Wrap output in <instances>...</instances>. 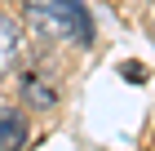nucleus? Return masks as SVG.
Wrapping results in <instances>:
<instances>
[{
	"mask_svg": "<svg viewBox=\"0 0 155 151\" xmlns=\"http://www.w3.org/2000/svg\"><path fill=\"white\" fill-rule=\"evenodd\" d=\"M27 22L49 40H75V45L93 40V18L80 0H27Z\"/></svg>",
	"mask_w": 155,
	"mask_h": 151,
	"instance_id": "obj_1",
	"label": "nucleus"
},
{
	"mask_svg": "<svg viewBox=\"0 0 155 151\" xmlns=\"http://www.w3.org/2000/svg\"><path fill=\"white\" fill-rule=\"evenodd\" d=\"M18 49H22V27L13 22L9 13H0V80L13 71V62H18Z\"/></svg>",
	"mask_w": 155,
	"mask_h": 151,
	"instance_id": "obj_2",
	"label": "nucleus"
},
{
	"mask_svg": "<svg viewBox=\"0 0 155 151\" xmlns=\"http://www.w3.org/2000/svg\"><path fill=\"white\" fill-rule=\"evenodd\" d=\"M27 142V116L18 107H0V151H22Z\"/></svg>",
	"mask_w": 155,
	"mask_h": 151,
	"instance_id": "obj_3",
	"label": "nucleus"
},
{
	"mask_svg": "<svg viewBox=\"0 0 155 151\" xmlns=\"http://www.w3.org/2000/svg\"><path fill=\"white\" fill-rule=\"evenodd\" d=\"M22 98H27L31 107H40V111H49V107L58 102V89H53V80H49L45 71H31L27 84H22Z\"/></svg>",
	"mask_w": 155,
	"mask_h": 151,
	"instance_id": "obj_4",
	"label": "nucleus"
},
{
	"mask_svg": "<svg viewBox=\"0 0 155 151\" xmlns=\"http://www.w3.org/2000/svg\"><path fill=\"white\" fill-rule=\"evenodd\" d=\"M120 76H129L133 84H142L146 80V67H142V62H129V67H120Z\"/></svg>",
	"mask_w": 155,
	"mask_h": 151,
	"instance_id": "obj_5",
	"label": "nucleus"
}]
</instances>
